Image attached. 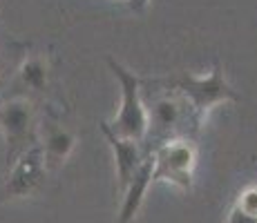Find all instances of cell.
<instances>
[{"instance_id": "13", "label": "cell", "mask_w": 257, "mask_h": 223, "mask_svg": "<svg viewBox=\"0 0 257 223\" xmlns=\"http://www.w3.org/2000/svg\"><path fill=\"white\" fill-rule=\"evenodd\" d=\"M148 3H150V0H127V7H130L132 12H143V9L148 7Z\"/></svg>"}, {"instance_id": "2", "label": "cell", "mask_w": 257, "mask_h": 223, "mask_svg": "<svg viewBox=\"0 0 257 223\" xmlns=\"http://www.w3.org/2000/svg\"><path fill=\"white\" fill-rule=\"evenodd\" d=\"M164 89H172V92L181 94L186 98V103L192 110V118H195V127L199 130L206 121V114H208L215 105L221 103L239 101V94L230 87V83L224 78L219 65H215L210 69L208 76H195V74L181 72L172 78L166 81H157Z\"/></svg>"}, {"instance_id": "12", "label": "cell", "mask_w": 257, "mask_h": 223, "mask_svg": "<svg viewBox=\"0 0 257 223\" xmlns=\"http://www.w3.org/2000/svg\"><path fill=\"white\" fill-rule=\"evenodd\" d=\"M228 223H257V219L244 214V212L237 210V207L233 205V210H230V214H228Z\"/></svg>"}, {"instance_id": "7", "label": "cell", "mask_w": 257, "mask_h": 223, "mask_svg": "<svg viewBox=\"0 0 257 223\" xmlns=\"http://www.w3.org/2000/svg\"><path fill=\"white\" fill-rule=\"evenodd\" d=\"M98 127H101L103 136H105V141L110 143V147H112V154H114V165H116V178H118V190L123 192V190H125V185L130 183L132 174L137 172V167H139L150 154L146 152L143 143L116 136V134H112L110 130H107L105 123H101Z\"/></svg>"}, {"instance_id": "9", "label": "cell", "mask_w": 257, "mask_h": 223, "mask_svg": "<svg viewBox=\"0 0 257 223\" xmlns=\"http://www.w3.org/2000/svg\"><path fill=\"white\" fill-rule=\"evenodd\" d=\"M74 145H76V136L72 132L63 130L56 125H47L45 136H43L41 150L43 158H45V167H61L67 161V156L72 154Z\"/></svg>"}, {"instance_id": "11", "label": "cell", "mask_w": 257, "mask_h": 223, "mask_svg": "<svg viewBox=\"0 0 257 223\" xmlns=\"http://www.w3.org/2000/svg\"><path fill=\"white\" fill-rule=\"evenodd\" d=\"M235 207H237V210H241L244 214L257 219V185L246 187V190L239 194V199H237Z\"/></svg>"}, {"instance_id": "3", "label": "cell", "mask_w": 257, "mask_h": 223, "mask_svg": "<svg viewBox=\"0 0 257 223\" xmlns=\"http://www.w3.org/2000/svg\"><path fill=\"white\" fill-rule=\"evenodd\" d=\"M107 67L114 74L118 87H121V107L118 114L110 123H105L107 130L121 138L143 143L148 130V116H146V101L141 96V78L135 76L127 67H123L114 58H107Z\"/></svg>"}, {"instance_id": "8", "label": "cell", "mask_w": 257, "mask_h": 223, "mask_svg": "<svg viewBox=\"0 0 257 223\" xmlns=\"http://www.w3.org/2000/svg\"><path fill=\"white\" fill-rule=\"evenodd\" d=\"M150 183H152V156H148L146 161L137 167V172L132 174L130 183L125 185V190L121 192L123 201H121V207H118L116 223H132L137 219Z\"/></svg>"}, {"instance_id": "5", "label": "cell", "mask_w": 257, "mask_h": 223, "mask_svg": "<svg viewBox=\"0 0 257 223\" xmlns=\"http://www.w3.org/2000/svg\"><path fill=\"white\" fill-rule=\"evenodd\" d=\"M152 181H168L181 190L192 187L195 147L190 138H179L159 145L152 152Z\"/></svg>"}, {"instance_id": "14", "label": "cell", "mask_w": 257, "mask_h": 223, "mask_svg": "<svg viewBox=\"0 0 257 223\" xmlns=\"http://www.w3.org/2000/svg\"><path fill=\"white\" fill-rule=\"evenodd\" d=\"M0 74H3V58H0Z\"/></svg>"}, {"instance_id": "4", "label": "cell", "mask_w": 257, "mask_h": 223, "mask_svg": "<svg viewBox=\"0 0 257 223\" xmlns=\"http://www.w3.org/2000/svg\"><path fill=\"white\" fill-rule=\"evenodd\" d=\"M0 132L5 136V161L12 167L21 154L38 145L36 107L27 98H14L0 105Z\"/></svg>"}, {"instance_id": "10", "label": "cell", "mask_w": 257, "mask_h": 223, "mask_svg": "<svg viewBox=\"0 0 257 223\" xmlns=\"http://www.w3.org/2000/svg\"><path fill=\"white\" fill-rule=\"evenodd\" d=\"M23 85H27L34 92H43L47 87V63L41 56H27L18 69Z\"/></svg>"}, {"instance_id": "1", "label": "cell", "mask_w": 257, "mask_h": 223, "mask_svg": "<svg viewBox=\"0 0 257 223\" xmlns=\"http://www.w3.org/2000/svg\"><path fill=\"white\" fill-rule=\"evenodd\" d=\"M152 85L159 89H155V96H150V105H146L148 130L146 138H143V147H146L148 154H152L164 143L190 138L199 132L195 127L190 105L181 94L172 92V89H164L157 81Z\"/></svg>"}, {"instance_id": "6", "label": "cell", "mask_w": 257, "mask_h": 223, "mask_svg": "<svg viewBox=\"0 0 257 223\" xmlns=\"http://www.w3.org/2000/svg\"><path fill=\"white\" fill-rule=\"evenodd\" d=\"M45 158H43L41 143H38L14 161L7 183L3 187V199H25L34 194L45 181Z\"/></svg>"}]
</instances>
